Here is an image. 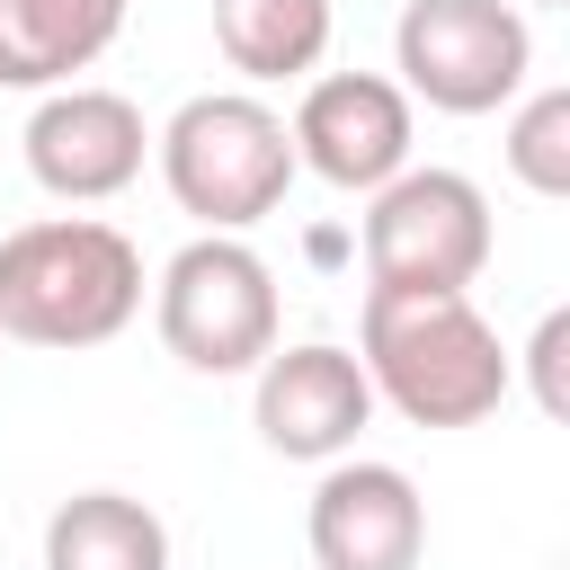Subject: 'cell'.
Returning a JSON list of instances; mask_svg holds the SVG:
<instances>
[{"mask_svg":"<svg viewBox=\"0 0 570 570\" xmlns=\"http://www.w3.org/2000/svg\"><path fill=\"white\" fill-rule=\"evenodd\" d=\"M356 356L410 428H481L517 383V356L472 312V294H383V285H365Z\"/></svg>","mask_w":570,"mask_h":570,"instance_id":"obj_1","label":"cell"},{"mask_svg":"<svg viewBox=\"0 0 570 570\" xmlns=\"http://www.w3.org/2000/svg\"><path fill=\"white\" fill-rule=\"evenodd\" d=\"M142 312V249L98 214H45L0 240V338L107 347Z\"/></svg>","mask_w":570,"mask_h":570,"instance_id":"obj_2","label":"cell"},{"mask_svg":"<svg viewBox=\"0 0 570 570\" xmlns=\"http://www.w3.org/2000/svg\"><path fill=\"white\" fill-rule=\"evenodd\" d=\"M160 187L178 196V214H196L205 232H249L285 205L303 151H294V125L249 98V89H205L187 98L169 125H160Z\"/></svg>","mask_w":570,"mask_h":570,"instance_id":"obj_3","label":"cell"},{"mask_svg":"<svg viewBox=\"0 0 570 570\" xmlns=\"http://www.w3.org/2000/svg\"><path fill=\"white\" fill-rule=\"evenodd\" d=\"M151 321L187 374H258L276 356V267L240 232H196L160 267Z\"/></svg>","mask_w":570,"mask_h":570,"instance_id":"obj_4","label":"cell"},{"mask_svg":"<svg viewBox=\"0 0 570 570\" xmlns=\"http://www.w3.org/2000/svg\"><path fill=\"white\" fill-rule=\"evenodd\" d=\"M490 267V196L463 169H401L365 196V285L383 294H472Z\"/></svg>","mask_w":570,"mask_h":570,"instance_id":"obj_5","label":"cell"},{"mask_svg":"<svg viewBox=\"0 0 570 570\" xmlns=\"http://www.w3.org/2000/svg\"><path fill=\"white\" fill-rule=\"evenodd\" d=\"M392 71L436 116H499L534 71L525 9L517 0H410L392 27Z\"/></svg>","mask_w":570,"mask_h":570,"instance_id":"obj_6","label":"cell"},{"mask_svg":"<svg viewBox=\"0 0 570 570\" xmlns=\"http://www.w3.org/2000/svg\"><path fill=\"white\" fill-rule=\"evenodd\" d=\"M18 142H27L36 187L62 196V205H107V196H125V187L142 178V160L160 151V134L142 125V107H134L125 89H89V80L45 89V107L27 116Z\"/></svg>","mask_w":570,"mask_h":570,"instance_id":"obj_7","label":"cell"},{"mask_svg":"<svg viewBox=\"0 0 570 570\" xmlns=\"http://www.w3.org/2000/svg\"><path fill=\"white\" fill-rule=\"evenodd\" d=\"M374 401L383 392H374L365 356H347L330 338H303V347H276L258 365L249 419H258V445L285 454V463H338V454H356Z\"/></svg>","mask_w":570,"mask_h":570,"instance_id":"obj_8","label":"cell"},{"mask_svg":"<svg viewBox=\"0 0 570 570\" xmlns=\"http://www.w3.org/2000/svg\"><path fill=\"white\" fill-rule=\"evenodd\" d=\"M410 89L383 80V71H321L303 80V107H294V151L312 178L347 187V196H374L410 169Z\"/></svg>","mask_w":570,"mask_h":570,"instance_id":"obj_9","label":"cell"},{"mask_svg":"<svg viewBox=\"0 0 570 570\" xmlns=\"http://www.w3.org/2000/svg\"><path fill=\"white\" fill-rule=\"evenodd\" d=\"M303 534H312V570H419L428 499H419V481L401 463L338 454V463H321Z\"/></svg>","mask_w":570,"mask_h":570,"instance_id":"obj_10","label":"cell"},{"mask_svg":"<svg viewBox=\"0 0 570 570\" xmlns=\"http://www.w3.org/2000/svg\"><path fill=\"white\" fill-rule=\"evenodd\" d=\"M125 36V0H0V89H71Z\"/></svg>","mask_w":570,"mask_h":570,"instance_id":"obj_11","label":"cell"},{"mask_svg":"<svg viewBox=\"0 0 570 570\" xmlns=\"http://www.w3.org/2000/svg\"><path fill=\"white\" fill-rule=\"evenodd\" d=\"M45 570H169V525L125 490H80L45 517Z\"/></svg>","mask_w":570,"mask_h":570,"instance_id":"obj_12","label":"cell"},{"mask_svg":"<svg viewBox=\"0 0 570 570\" xmlns=\"http://www.w3.org/2000/svg\"><path fill=\"white\" fill-rule=\"evenodd\" d=\"M330 0H214V45L240 80H303L330 53Z\"/></svg>","mask_w":570,"mask_h":570,"instance_id":"obj_13","label":"cell"},{"mask_svg":"<svg viewBox=\"0 0 570 570\" xmlns=\"http://www.w3.org/2000/svg\"><path fill=\"white\" fill-rule=\"evenodd\" d=\"M508 178L570 205V80L561 89H534L517 116H508Z\"/></svg>","mask_w":570,"mask_h":570,"instance_id":"obj_14","label":"cell"},{"mask_svg":"<svg viewBox=\"0 0 570 570\" xmlns=\"http://www.w3.org/2000/svg\"><path fill=\"white\" fill-rule=\"evenodd\" d=\"M517 374H525L534 410H543L552 428H570V303H552V312L534 321V338L517 347Z\"/></svg>","mask_w":570,"mask_h":570,"instance_id":"obj_15","label":"cell"},{"mask_svg":"<svg viewBox=\"0 0 570 570\" xmlns=\"http://www.w3.org/2000/svg\"><path fill=\"white\" fill-rule=\"evenodd\" d=\"M543 9H570V0H543Z\"/></svg>","mask_w":570,"mask_h":570,"instance_id":"obj_16","label":"cell"}]
</instances>
